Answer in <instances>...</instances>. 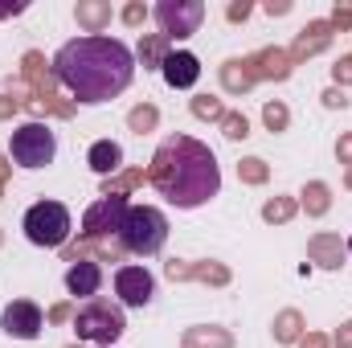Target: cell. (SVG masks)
Returning a JSON list of instances; mask_svg holds the SVG:
<instances>
[{"instance_id":"obj_6","label":"cell","mask_w":352,"mask_h":348,"mask_svg":"<svg viewBox=\"0 0 352 348\" xmlns=\"http://www.w3.org/2000/svg\"><path fill=\"white\" fill-rule=\"evenodd\" d=\"M74 332H78V340H90V345H115L127 332L123 307L107 303V299H87L74 316Z\"/></svg>"},{"instance_id":"obj_14","label":"cell","mask_w":352,"mask_h":348,"mask_svg":"<svg viewBox=\"0 0 352 348\" xmlns=\"http://www.w3.org/2000/svg\"><path fill=\"white\" fill-rule=\"evenodd\" d=\"M349 254H352V238H349Z\"/></svg>"},{"instance_id":"obj_1","label":"cell","mask_w":352,"mask_h":348,"mask_svg":"<svg viewBox=\"0 0 352 348\" xmlns=\"http://www.w3.org/2000/svg\"><path fill=\"white\" fill-rule=\"evenodd\" d=\"M54 74L78 102H111L135 78V54L127 41L107 37V33H87L66 41L54 54Z\"/></svg>"},{"instance_id":"obj_10","label":"cell","mask_w":352,"mask_h":348,"mask_svg":"<svg viewBox=\"0 0 352 348\" xmlns=\"http://www.w3.org/2000/svg\"><path fill=\"white\" fill-rule=\"evenodd\" d=\"M0 328H4L12 340H37V336H41V307L29 303V299H12V303L0 312Z\"/></svg>"},{"instance_id":"obj_3","label":"cell","mask_w":352,"mask_h":348,"mask_svg":"<svg viewBox=\"0 0 352 348\" xmlns=\"http://www.w3.org/2000/svg\"><path fill=\"white\" fill-rule=\"evenodd\" d=\"M115 242L135 259H152L168 242V217L156 205H127V217H123Z\"/></svg>"},{"instance_id":"obj_12","label":"cell","mask_w":352,"mask_h":348,"mask_svg":"<svg viewBox=\"0 0 352 348\" xmlns=\"http://www.w3.org/2000/svg\"><path fill=\"white\" fill-rule=\"evenodd\" d=\"M98 287H102V266H98V262H74V266L66 270V291L78 295L82 303L98 295Z\"/></svg>"},{"instance_id":"obj_13","label":"cell","mask_w":352,"mask_h":348,"mask_svg":"<svg viewBox=\"0 0 352 348\" xmlns=\"http://www.w3.org/2000/svg\"><path fill=\"white\" fill-rule=\"evenodd\" d=\"M87 164H90V168H94L98 176L115 173V168L123 164V148H119L115 140H98V144H90V152H87Z\"/></svg>"},{"instance_id":"obj_2","label":"cell","mask_w":352,"mask_h":348,"mask_svg":"<svg viewBox=\"0 0 352 348\" xmlns=\"http://www.w3.org/2000/svg\"><path fill=\"white\" fill-rule=\"evenodd\" d=\"M152 184L176 209H201L221 193V164L209 144L192 135H168L152 156Z\"/></svg>"},{"instance_id":"obj_4","label":"cell","mask_w":352,"mask_h":348,"mask_svg":"<svg viewBox=\"0 0 352 348\" xmlns=\"http://www.w3.org/2000/svg\"><path fill=\"white\" fill-rule=\"evenodd\" d=\"M21 230H25V238H29L33 246H41V250H58V246L70 242V234H74V217H70V209H66L62 201H37V205L25 209Z\"/></svg>"},{"instance_id":"obj_5","label":"cell","mask_w":352,"mask_h":348,"mask_svg":"<svg viewBox=\"0 0 352 348\" xmlns=\"http://www.w3.org/2000/svg\"><path fill=\"white\" fill-rule=\"evenodd\" d=\"M8 156H12V164L25 168V173H37V168H45V164H54V156H58V135H54V127H45V123H21V127L12 131V140H8Z\"/></svg>"},{"instance_id":"obj_9","label":"cell","mask_w":352,"mask_h":348,"mask_svg":"<svg viewBox=\"0 0 352 348\" xmlns=\"http://www.w3.org/2000/svg\"><path fill=\"white\" fill-rule=\"evenodd\" d=\"M127 205H131L127 197H98L82 213V234L87 238H111V234H119V226L127 217Z\"/></svg>"},{"instance_id":"obj_8","label":"cell","mask_w":352,"mask_h":348,"mask_svg":"<svg viewBox=\"0 0 352 348\" xmlns=\"http://www.w3.org/2000/svg\"><path fill=\"white\" fill-rule=\"evenodd\" d=\"M115 295H119V307H148L156 299V274L148 266H119L115 270Z\"/></svg>"},{"instance_id":"obj_11","label":"cell","mask_w":352,"mask_h":348,"mask_svg":"<svg viewBox=\"0 0 352 348\" xmlns=\"http://www.w3.org/2000/svg\"><path fill=\"white\" fill-rule=\"evenodd\" d=\"M160 74H164V83L173 90H188L201 83V58L188 54V50H168L160 58Z\"/></svg>"},{"instance_id":"obj_7","label":"cell","mask_w":352,"mask_h":348,"mask_svg":"<svg viewBox=\"0 0 352 348\" xmlns=\"http://www.w3.org/2000/svg\"><path fill=\"white\" fill-rule=\"evenodd\" d=\"M205 21V4L201 0H160L156 4V25L164 37H192Z\"/></svg>"}]
</instances>
